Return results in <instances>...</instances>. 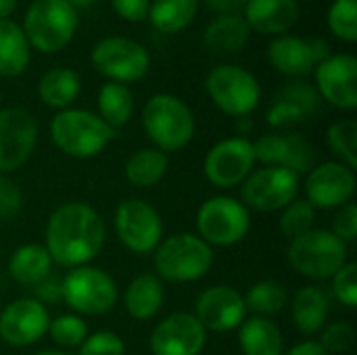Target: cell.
I'll return each mask as SVG.
<instances>
[{
  "label": "cell",
  "mask_w": 357,
  "mask_h": 355,
  "mask_svg": "<svg viewBox=\"0 0 357 355\" xmlns=\"http://www.w3.org/2000/svg\"><path fill=\"white\" fill-rule=\"evenodd\" d=\"M205 341L207 331L195 314L176 312L155 326L149 345L153 355H199Z\"/></svg>",
  "instance_id": "obj_20"
},
{
  "label": "cell",
  "mask_w": 357,
  "mask_h": 355,
  "mask_svg": "<svg viewBox=\"0 0 357 355\" xmlns=\"http://www.w3.org/2000/svg\"><path fill=\"white\" fill-rule=\"evenodd\" d=\"M293 322L301 335H318L326 326L328 295L318 287H303L293 297Z\"/></svg>",
  "instance_id": "obj_25"
},
{
  "label": "cell",
  "mask_w": 357,
  "mask_h": 355,
  "mask_svg": "<svg viewBox=\"0 0 357 355\" xmlns=\"http://www.w3.org/2000/svg\"><path fill=\"white\" fill-rule=\"evenodd\" d=\"M29 65V42L19 23L0 21V75L17 77Z\"/></svg>",
  "instance_id": "obj_29"
},
{
  "label": "cell",
  "mask_w": 357,
  "mask_h": 355,
  "mask_svg": "<svg viewBox=\"0 0 357 355\" xmlns=\"http://www.w3.org/2000/svg\"><path fill=\"white\" fill-rule=\"evenodd\" d=\"M249 228V209L238 199L211 197L199 207L197 230L209 247H232L247 236Z\"/></svg>",
  "instance_id": "obj_10"
},
{
  "label": "cell",
  "mask_w": 357,
  "mask_h": 355,
  "mask_svg": "<svg viewBox=\"0 0 357 355\" xmlns=\"http://www.w3.org/2000/svg\"><path fill=\"white\" fill-rule=\"evenodd\" d=\"M337 239H341L345 245L354 243L357 239V207L356 203H345L339 207L335 220H333V230Z\"/></svg>",
  "instance_id": "obj_43"
},
{
  "label": "cell",
  "mask_w": 357,
  "mask_h": 355,
  "mask_svg": "<svg viewBox=\"0 0 357 355\" xmlns=\"http://www.w3.org/2000/svg\"><path fill=\"white\" fill-rule=\"evenodd\" d=\"M142 126L151 142L163 153L184 149L195 136V115L190 107L174 94H155L142 109Z\"/></svg>",
  "instance_id": "obj_2"
},
{
  "label": "cell",
  "mask_w": 357,
  "mask_h": 355,
  "mask_svg": "<svg viewBox=\"0 0 357 355\" xmlns=\"http://www.w3.org/2000/svg\"><path fill=\"white\" fill-rule=\"evenodd\" d=\"M333 293L335 297L349 310L357 305V264L347 262L333 276Z\"/></svg>",
  "instance_id": "obj_41"
},
{
  "label": "cell",
  "mask_w": 357,
  "mask_h": 355,
  "mask_svg": "<svg viewBox=\"0 0 357 355\" xmlns=\"http://www.w3.org/2000/svg\"><path fill=\"white\" fill-rule=\"evenodd\" d=\"M38 142L36 117L23 107L0 109V174L19 169Z\"/></svg>",
  "instance_id": "obj_16"
},
{
  "label": "cell",
  "mask_w": 357,
  "mask_h": 355,
  "mask_svg": "<svg viewBox=\"0 0 357 355\" xmlns=\"http://www.w3.org/2000/svg\"><path fill=\"white\" fill-rule=\"evenodd\" d=\"M331 46L326 40L310 36H278L268 44V61L270 65L289 77H305L310 75L324 59H328Z\"/></svg>",
  "instance_id": "obj_13"
},
{
  "label": "cell",
  "mask_w": 357,
  "mask_h": 355,
  "mask_svg": "<svg viewBox=\"0 0 357 355\" xmlns=\"http://www.w3.org/2000/svg\"><path fill=\"white\" fill-rule=\"evenodd\" d=\"M251 132V119L249 117H241L236 119V136L247 138V134Z\"/></svg>",
  "instance_id": "obj_49"
},
{
  "label": "cell",
  "mask_w": 357,
  "mask_h": 355,
  "mask_svg": "<svg viewBox=\"0 0 357 355\" xmlns=\"http://www.w3.org/2000/svg\"><path fill=\"white\" fill-rule=\"evenodd\" d=\"M48 335L61 347H79L88 337V324L77 314H63L50 320Z\"/></svg>",
  "instance_id": "obj_37"
},
{
  "label": "cell",
  "mask_w": 357,
  "mask_h": 355,
  "mask_svg": "<svg viewBox=\"0 0 357 355\" xmlns=\"http://www.w3.org/2000/svg\"><path fill=\"white\" fill-rule=\"evenodd\" d=\"M115 232L128 251L146 255L161 243L163 222L157 209H153L146 201L126 199L115 209Z\"/></svg>",
  "instance_id": "obj_12"
},
{
  "label": "cell",
  "mask_w": 357,
  "mask_h": 355,
  "mask_svg": "<svg viewBox=\"0 0 357 355\" xmlns=\"http://www.w3.org/2000/svg\"><path fill=\"white\" fill-rule=\"evenodd\" d=\"M115 130L96 113L86 109H63L50 121V138L56 149L75 159H90L102 153Z\"/></svg>",
  "instance_id": "obj_3"
},
{
  "label": "cell",
  "mask_w": 357,
  "mask_h": 355,
  "mask_svg": "<svg viewBox=\"0 0 357 355\" xmlns=\"http://www.w3.org/2000/svg\"><path fill=\"white\" fill-rule=\"evenodd\" d=\"M316 90L320 98L343 111L357 107V61L354 54L341 52L324 59L316 69Z\"/></svg>",
  "instance_id": "obj_18"
},
{
  "label": "cell",
  "mask_w": 357,
  "mask_h": 355,
  "mask_svg": "<svg viewBox=\"0 0 357 355\" xmlns=\"http://www.w3.org/2000/svg\"><path fill=\"white\" fill-rule=\"evenodd\" d=\"M297 2H299V0H297ZM303 2H312V0H303Z\"/></svg>",
  "instance_id": "obj_52"
},
{
  "label": "cell",
  "mask_w": 357,
  "mask_h": 355,
  "mask_svg": "<svg viewBox=\"0 0 357 355\" xmlns=\"http://www.w3.org/2000/svg\"><path fill=\"white\" fill-rule=\"evenodd\" d=\"M105 245V222L86 203H65L56 207L46 226V251L52 264L79 268L92 262Z\"/></svg>",
  "instance_id": "obj_1"
},
{
  "label": "cell",
  "mask_w": 357,
  "mask_h": 355,
  "mask_svg": "<svg viewBox=\"0 0 357 355\" xmlns=\"http://www.w3.org/2000/svg\"><path fill=\"white\" fill-rule=\"evenodd\" d=\"M328 146L349 169L357 167V123L354 119H339L328 128Z\"/></svg>",
  "instance_id": "obj_35"
},
{
  "label": "cell",
  "mask_w": 357,
  "mask_h": 355,
  "mask_svg": "<svg viewBox=\"0 0 357 355\" xmlns=\"http://www.w3.org/2000/svg\"><path fill=\"white\" fill-rule=\"evenodd\" d=\"M33 295H36V301H40L46 308V305H52L63 299V287L59 280L46 276L44 280L33 285Z\"/></svg>",
  "instance_id": "obj_45"
},
{
  "label": "cell",
  "mask_w": 357,
  "mask_h": 355,
  "mask_svg": "<svg viewBox=\"0 0 357 355\" xmlns=\"http://www.w3.org/2000/svg\"><path fill=\"white\" fill-rule=\"evenodd\" d=\"M98 117L109 128H121L130 121L134 113V94L128 86L117 82H107L98 90Z\"/></svg>",
  "instance_id": "obj_32"
},
{
  "label": "cell",
  "mask_w": 357,
  "mask_h": 355,
  "mask_svg": "<svg viewBox=\"0 0 357 355\" xmlns=\"http://www.w3.org/2000/svg\"><path fill=\"white\" fill-rule=\"evenodd\" d=\"M284 355H331L318 341H303L291 347Z\"/></svg>",
  "instance_id": "obj_47"
},
{
  "label": "cell",
  "mask_w": 357,
  "mask_h": 355,
  "mask_svg": "<svg viewBox=\"0 0 357 355\" xmlns=\"http://www.w3.org/2000/svg\"><path fill=\"white\" fill-rule=\"evenodd\" d=\"M218 15H241L245 10L247 0H203Z\"/></svg>",
  "instance_id": "obj_46"
},
{
  "label": "cell",
  "mask_w": 357,
  "mask_h": 355,
  "mask_svg": "<svg viewBox=\"0 0 357 355\" xmlns=\"http://www.w3.org/2000/svg\"><path fill=\"white\" fill-rule=\"evenodd\" d=\"M111 6L117 17L130 23H138L149 17L151 0H111Z\"/></svg>",
  "instance_id": "obj_44"
},
{
  "label": "cell",
  "mask_w": 357,
  "mask_h": 355,
  "mask_svg": "<svg viewBox=\"0 0 357 355\" xmlns=\"http://www.w3.org/2000/svg\"><path fill=\"white\" fill-rule=\"evenodd\" d=\"M289 262L301 276L326 280L347 264V245L331 230H310L307 234L291 241Z\"/></svg>",
  "instance_id": "obj_6"
},
{
  "label": "cell",
  "mask_w": 357,
  "mask_h": 355,
  "mask_svg": "<svg viewBox=\"0 0 357 355\" xmlns=\"http://www.w3.org/2000/svg\"><path fill=\"white\" fill-rule=\"evenodd\" d=\"M163 299H165L163 282L155 274L136 276L128 285L126 295H123V303H126L128 314L140 322L153 320L161 312Z\"/></svg>",
  "instance_id": "obj_24"
},
{
  "label": "cell",
  "mask_w": 357,
  "mask_h": 355,
  "mask_svg": "<svg viewBox=\"0 0 357 355\" xmlns=\"http://www.w3.org/2000/svg\"><path fill=\"white\" fill-rule=\"evenodd\" d=\"M287 301H289V293L278 280H261L253 285L245 295L247 312L261 318H270L278 314L287 305Z\"/></svg>",
  "instance_id": "obj_34"
},
{
  "label": "cell",
  "mask_w": 357,
  "mask_h": 355,
  "mask_svg": "<svg viewBox=\"0 0 357 355\" xmlns=\"http://www.w3.org/2000/svg\"><path fill=\"white\" fill-rule=\"evenodd\" d=\"M82 80L69 67H54L46 71L38 84V96L46 107L69 109V105L79 96Z\"/></svg>",
  "instance_id": "obj_30"
},
{
  "label": "cell",
  "mask_w": 357,
  "mask_h": 355,
  "mask_svg": "<svg viewBox=\"0 0 357 355\" xmlns=\"http://www.w3.org/2000/svg\"><path fill=\"white\" fill-rule=\"evenodd\" d=\"M23 207V197L15 180L0 174V222H10L19 216Z\"/></svg>",
  "instance_id": "obj_42"
},
{
  "label": "cell",
  "mask_w": 357,
  "mask_h": 355,
  "mask_svg": "<svg viewBox=\"0 0 357 355\" xmlns=\"http://www.w3.org/2000/svg\"><path fill=\"white\" fill-rule=\"evenodd\" d=\"M316 209L307 201H293L282 209L280 216V230L289 241H295L310 230H314Z\"/></svg>",
  "instance_id": "obj_36"
},
{
  "label": "cell",
  "mask_w": 357,
  "mask_h": 355,
  "mask_svg": "<svg viewBox=\"0 0 357 355\" xmlns=\"http://www.w3.org/2000/svg\"><path fill=\"white\" fill-rule=\"evenodd\" d=\"M213 264L211 247L190 232H180L161 241L155 249V270L159 280L195 282L203 278Z\"/></svg>",
  "instance_id": "obj_4"
},
{
  "label": "cell",
  "mask_w": 357,
  "mask_h": 355,
  "mask_svg": "<svg viewBox=\"0 0 357 355\" xmlns=\"http://www.w3.org/2000/svg\"><path fill=\"white\" fill-rule=\"evenodd\" d=\"M90 61L100 75L123 86L140 82L151 67L146 48L140 42L123 36H109L98 40L90 52Z\"/></svg>",
  "instance_id": "obj_8"
},
{
  "label": "cell",
  "mask_w": 357,
  "mask_h": 355,
  "mask_svg": "<svg viewBox=\"0 0 357 355\" xmlns=\"http://www.w3.org/2000/svg\"><path fill=\"white\" fill-rule=\"evenodd\" d=\"M199 0H151L149 19L161 33H178L197 17Z\"/></svg>",
  "instance_id": "obj_31"
},
{
  "label": "cell",
  "mask_w": 357,
  "mask_h": 355,
  "mask_svg": "<svg viewBox=\"0 0 357 355\" xmlns=\"http://www.w3.org/2000/svg\"><path fill=\"white\" fill-rule=\"evenodd\" d=\"M328 27L343 42L357 40V0H335L328 8Z\"/></svg>",
  "instance_id": "obj_38"
},
{
  "label": "cell",
  "mask_w": 357,
  "mask_h": 355,
  "mask_svg": "<svg viewBox=\"0 0 357 355\" xmlns=\"http://www.w3.org/2000/svg\"><path fill=\"white\" fill-rule=\"evenodd\" d=\"M255 167L253 142L249 138L232 136L220 140L205 157V178L218 188H234L247 180Z\"/></svg>",
  "instance_id": "obj_15"
},
{
  "label": "cell",
  "mask_w": 357,
  "mask_h": 355,
  "mask_svg": "<svg viewBox=\"0 0 357 355\" xmlns=\"http://www.w3.org/2000/svg\"><path fill=\"white\" fill-rule=\"evenodd\" d=\"M251 36L243 15H218L205 29V44L215 54L238 52Z\"/></svg>",
  "instance_id": "obj_27"
},
{
  "label": "cell",
  "mask_w": 357,
  "mask_h": 355,
  "mask_svg": "<svg viewBox=\"0 0 357 355\" xmlns=\"http://www.w3.org/2000/svg\"><path fill=\"white\" fill-rule=\"evenodd\" d=\"M301 178L284 167L264 165L257 172H251L241 186L243 205L261 213L280 211L295 201L299 192Z\"/></svg>",
  "instance_id": "obj_11"
},
{
  "label": "cell",
  "mask_w": 357,
  "mask_h": 355,
  "mask_svg": "<svg viewBox=\"0 0 357 355\" xmlns=\"http://www.w3.org/2000/svg\"><path fill=\"white\" fill-rule=\"evenodd\" d=\"M238 333V343L245 355H282L284 339L278 324L270 318L253 316L245 320Z\"/></svg>",
  "instance_id": "obj_26"
},
{
  "label": "cell",
  "mask_w": 357,
  "mask_h": 355,
  "mask_svg": "<svg viewBox=\"0 0 357 355\" xmlns=\"http://www.w3.org/2000/svg\"><path fill=\"white\" fill-rule=\"evenodd\" d=\"M15 10H17V0H0V21L10 19Z\"/></svg>",
  "instance_id": "obj_48"
},
{
  "label": "cell",
  "mask_w": 357,
  "mask_h": 355,
  "mask_svg": "<svg viewBox=\"0 0 357 355\" xmlns=\"http://www.w3.org/2000/svg\"><path fill=\"white\" fill-rule=\"evenodd\" d=\"M169 159L159 149H140L130 155L126 163V178L138 188H151L167 174Z\"/></svg>",
  "instance_id": "obj_33"
},
{
  "label": "cell",
  "mask_w": 357,
  "mask_h": 355,
  "mask_svg": "<svg viewBox=\"0 0 357 355\" xmlns=\"http://www.w3.org/2000/svg\"><path fill=\"white\" fill-rule=\"evenodd\" d=\"M36 355H67V354H63V352H42V354H36Z\"/></svg>",
  "instance_id": "obj_51"
},
{
  "label": "cell",
  "mask_w": 357,
  "mask_h": 355,
  "mask_svg": "<svg viewBox=\"0 0 357 355\" xmlns=\"http://www.w3.org/2000/svg\"><path fill=\"white\" fill-rule=\"evenodd\" d=\"M245 21L251 31L266 36H284L299 19L297 0H247Z\"/></svg>",
  "instance_id": "obj_23"
},
{
  "label": "cell",
  "mask_w": 357,
  "mask_h": 355,
  "mask_svg": "<svg viewBox=\"0 0 357 355\" xmlns=\"http://www.w3.org/2000/svg\"><path fill=\"white\" fill-rule=\"evenodd\" d=\"M48 310L36 299H17L0 312V339L13 347H27L48 333Z\"/></svg>",
  "instance_id": "obj_21"
},
{
  "label": "cell",
  "mask_w": 357,
  "mask_h": 355,
  "mask_svg": "<svg viewBox=\"0 0 357 355\" xmlns=\"http://www.w3.org/2000/svg\"><path fill=\"white\" fill-rule=\"evenodd\" d=\"M29 48L44 54L63 50L75 36L77 10L67 0H33L23 19Z\"/></svg>",
  "instance_id": "obj_5"
},
{
  "label": "cell",
  "mask_w": 357,
  "mask_h": 355,
  "mask_svg": "<svg viewBox=\"0 0 357 355\" xmlns=\"http://www.w3.org/2000/svg\"><path fill=\"white\" fill-rule=\"evenodd\" d=\"M305 195L314 209L343 207L356 195V174L341 161L314 165L305 178Z\"/></svg>",
  "instance_id": "obj_17"
},
{
  "label": "cell",
  "mask_w": 357,
  "mask_h": 355,
  "mask_svg": "<svg viewBox=\"0 0 357 355\" xmlns=\"http://www.w3.org/2000/svg\"><path fill=\"white\" fill-rule=\"evenodd\" d=\"M354 341H356V333L349 322H333L322 328V337L318 343L333 355L349 352Z\"/></svg>",
  "instance_id": "obj_40"
},
{
  "label": "cell",
  "mask_w": 357,
  "mask_h": 355,
  "mask_svg": "<svg viewBox=\"0 0 357 355\" xmlns=\"http://www.w3.org/2000/svg\"><path fill=\"white\" fill-rule=\"evenodd\" d=\"M77 355H126V345L117 333L98 331L79 345Z\"/></svg>",
  "instance_id": "obj_39"
},
{
  "label": "cell",
  "mask_w": 357,
  "mask_h": 355,
  "mask_svg": "<svg viewBox=\"0 0 357 355\" xmlns=\"http://www.w3.org/2000/svg\"><path fill=\"white\" fill-rule=\"evenodd\" d=\"M52 259L44 245L29 243L21 245L8 259V274L13 280L25 287H33L46 276H50Z\"/></svg>",
  "instance_id": "obj_28"
},
{
  "label": "cell",
  "mask_w": 357,
  "mask_h": 355,
  "mask_svg": "<svg viewBox=\"0 0 357 355\" xmlns=\"http://www.w3.org/2000/svg\"><path fill=\"white\" fill-rule=\"evenodd\" d=\"M255 161L268 167H284L299 178L316 165V149L299 132H270L253 142Z\"/></svg>",
  "instance_id": "obj_14"
},
{
  "label": "cell",
  "mask_w": 357,
  "mask_h": 355,
  "mask_svg": "<svg viewBox=\"0 0 357 355\" xmlns=\"http://www.w3.org/2000/svg\"><path fill=\"white\" fill-rule=\"evenodd\" d=\"M73 8H77V6H86V4H90V2H94V0H67Z\"/></svg>",
  "instance_id": "obj_50"
},
{
  "label": "cell",
  "mask_w": 357,
  "mask_h": 355,
  "mask_svg": "<svg viewBox=\"0 0 357 355\" xmlns=\"http://www.w3.org/2000/svg\"><path fill=\"white\" fill-rule=\"evenodd\" d=\"M320 100L322 98L316 86L303 80H295L284 88H280L272 98V105L268 109V123L280 130L303 123L318 113Z\"/></svg>",
  "instance_id": "obj_22"
},
{
  "label": "cell",
  "mask_w": 357,
  "mask_h": 355,
  "mask_svg": "<svg viewBox=\"0 0 357 355\" xmlns=\"http://www.w3.org/2000/svg\"><path fill=\"white\" fill-rule=\"evenodd\" d=\"M207 94L220 111L236 119L249 117L261 98V86L257 77L238 65H218L205 80Z\"/></svg>",
  "instance_id": "obj_7"
},
{
  "label": "cell",
  "mask_w": 357,
  "mask_h": 355,
  "mask_svg": "<svg viewBox=\"0 0 357 355\" xmlns=\"http://www.w3.org/2000/svg\"><path fill=\"white\" fill-rule=\"evenodd\" d=\"M63 301L77 314L102 316L111 312L117 303L119 291L115 280L92 266L73 268L61 282Z\"/></svg>",
  "instance_id": "obj_9"
},
{
  "label": "cell",
  "mask_w": 357,
  "mask_h": 355,
  "mask_svg": "<svg viewBox=\"0 0 357 355\" xmlns=\"http://www.w3.org/2000/svg\"><path fill=\"white\" fill-rule=\"evenodd\" d=\"M245 297L228 285L205 289L195 305V318L211 333H230L245 322Z\"/></svg>",
  "instance_id": "obj_19"
}]
</instances>
